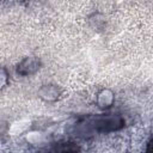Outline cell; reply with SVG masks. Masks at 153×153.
Masks as SVG:
<instances>
[{"mask_svg": "<svg viewBox=\"0 0 153 153\" xmlns=\"http://www.w3.org/2000/svg\"><path fill=\"white\" fill-rule=\"evenodd\" d=\"M87 127L97 133H110L120 130L124 126V120L121 115L117 114H108V115H98L86 120Z\"/></svg>", "mask_w": 153, "mask_h": 153, "instance_id": "1", "label": "cell"}, {"mask_svg": "<svg viewBox=\"0 0 153 153\" xmlns=\"http://www.w3.org/2000/svg\"><path fill=\"white\" fill-rule=\"evenodd\" d=\"M41 68V60L37 56H26L17 66L16 72L20 76H30L38 72Z\"/></svg>", "mask_w": 153, "mask_h": 153, "instance_id": "2", "label": "cell"}, {"mask_svg": "<svg viewBox=\"0 0 153 153\" xmlns=\"http://www.w3.org/2000/svg\"><path fill=\"white\" fill-rule=\"evenodd\" d=\"M38 97L44 102H56L61 96V90L54 84H44L37 91Z\"/></svg>", "mask_w": 153, "mask_h": 153, "instance_id": "3", "label": "cell"}, {"mask_svg": "<svg viewBox=\"0 0 153 153\" xmlns=\"http://www.w3.org/2000/svg\"><path fill=\"white\" fill-rule=\"evenodd\" d=\"M115 103V93L110 88H102L96 97V105L100 110H109Z\"/></svg>", "mask_w": 153, "mask_h": 153, "instance_id": "4", "label": "cell"}, {"mask_svg": "<svg viewBox=\"0 0 153 153\" xmlns=\"http://www.w3.org/2000/svg\"><path fill=\"white\" fill-rule=\"evenodd\" d=\"M10 82V74L5 67H0V91L5 88Z\"/></svg>", "mask_w": 153, "mask_h": 153, "instance_id": "5", "label": "cell"}]
</instances>
